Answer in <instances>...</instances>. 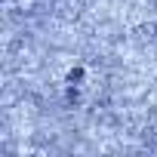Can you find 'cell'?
<instances>
[{"instance_id":"1","label":"cell","mask_w":157,"mask_h":157,"mask_svg":"<svg viewBox=\"0 0 157 157\" xmlns=\"http://www.w3.org/2000/svg\"><path fill=\"white\" fill-rule=\"evenodd\" d=\"M145 139L157 145V111H154V114L148 117V126H145Z\"/></svg>"}]
</instances>
